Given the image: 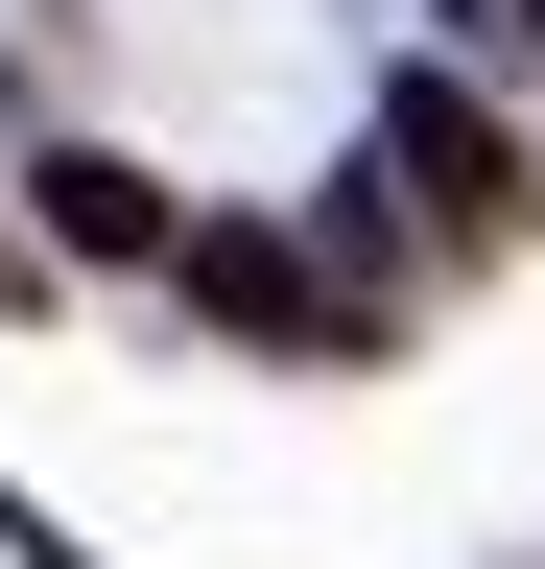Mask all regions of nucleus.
Returning <instances> with one entry per match:
<instances>
[{
  "mask_svg": "<svg viewBox=\"0 0 545 569\" xmlns=\"http://www.w3.org/2000/svg\"><path fill=\"white\" fill-rule=\"evenodd\" d=\"M380 167L427 190V238H451V261H498V238H545V167H522V142H498V119L451 96V71H403V96H380Z\"/></svg>",
  "mask_w": 545,
  "mask_h": 569,
  "instance_id": "nucleus-1",
  "label": "nucleus"
},
{
  "mask_svg": "<svg viewBox=\"0 0 545 569\" xmlns=\"http://www.w3.org/2000/svg\"><path fill=\"white\" fill-rule=\"evenodd\" d=\"M166 261H190V309H214L238 356H309V332H356V309H332V261L285 238V213H190Z\"/></svg>",
  "mask_w": 545,
  "mask_h": 569,
  "instance_id": "nucleus-2",
  "label": "nucleus"
},
{
  "mask_svg": "<svg viewBox=\"0 0 545 569\" xmlns=\"http://www.w3.org/2000/svg\"><path fill=\"white\" fill-rule=\"evenodd\" d=\"M24 238L48 261H166L190 213H166V167H119V142H48V167H24Z\"/></svg>",
  "mask_w": 545,
  "mask_h": 569,
  "instance_id": "nucleus-3",
  "label": "nucleus"
},
{
  "mask_svg": "<svg viewBox=\"0 0 545 569\" xmlns=\"http://www.w3.org/2000/svg\"><path fill=\"white\" fill-rule=\"evenodd\" d=\"M0 284H24V238H0Z\"/></svg>",
  "mask_w": 545,
  "mask_h": 569,
  "instance_id": "nucleus-4",
  "label": "nucleus"
}]
</instances>
